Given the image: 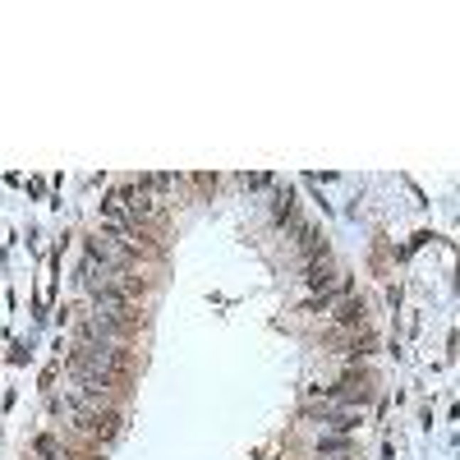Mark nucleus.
<instances>
[{"instance_id": "1", "label": "nucleus", "mask_w": 460, "mask_h": 460, "mask_svg": "<svg viewBox=\"0 0 460 460\" xmlns=\"http://www.w3.org/2000/svg\"><path fill=\"white\" fill-rule=\"evenodd\" d=\"M299 249H304V258H309V262L327 258V240L318 235V226H299Z\"/></svg>"}, {"instance_id": "2", "label": "nucleus", "mask_w": 460, "mask_h": 460, "mask_svg": "<svg viewBox=\"0 0 460 460\" xmlns=\"http://www.w3.org/2000/svg\"><path fill=\"white\" fill-rule=\"evenodd\" d=\"M309 286L322 290V295L331 290V267H327V258H322V262H309Z\"/></svg>"}, {"instance_id": "3", "label": "nucleus", "mask_w": 460, "mask_h": 460, "mask_svg": "<svg viewBox=\"0 0 460 460\" xmlns=\"http://www.w3.org/2000/svg\"><path fill=\"white\" fill-rule=\"evenodd\" d=\"M336 322H341V327H355V322H364V304H355V299H350V304H341V309H336Z\"/></svg>"}, {"instance_id": "4", "label": "nucleus", "mask_w": 460, "mask_h": 460, "mask_svg": "<svg viewBox=\"0 0 460 460\" xmlns=\"http://www.w3.org/2000/svg\"><path fill=\"white\" fill-rule=\"evenodd\" d=\"M277 217H281V221H286V217H295V193H290V189L277 198Z\"/></svg>"}, {"instance_id": "5", "label": "nucleus", "mask_w": 460, "mask_h": 460, "mask_svg": "<svg viewBox=\"0 0 460 460\" xmlns=\"http://www.w3.org/2000/svg\"><path fill=\"white\" fill-rule=\"evenodd\" d=\"M240 184H244V189H262V184H272V180H267V175H240Z\"/></svg>"}]
</instances>
